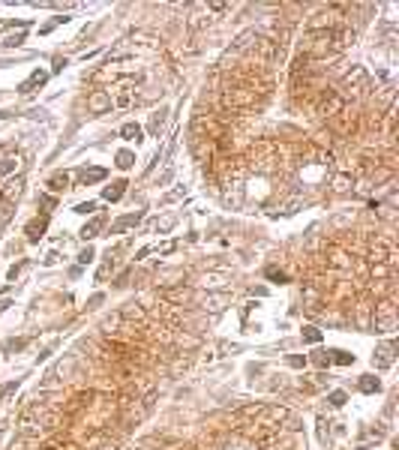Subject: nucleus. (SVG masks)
<instances>
[{"instance_id":"f03ea898","label":"nucleus","mask_w":399,"mask_h":450,"mask_svg":"<svg viewBox=\"0 0 399 450\" xmlns=\"http://www.w3.org/2000/svg\"><path fill=\"white\" fill-rule=\"evenodd\" d=\"M45 228H48V213L30 219V222H27V240H30V243H39V240L45 237Z\"/></svg>"},{"instance_id":"4be33fe9","label":"nucleus","mask_w":399,"mask_h":450,"mask_svg":"<svg viewBox=\"0 0 399 450\" xmlns=\"http://www.w3.org/2000/svg\"><path fill=\"white\" fill-rule=\"evenodd\" d=\"M18 384H21V381H18V378H15V381H6V384H3V387H0V399H3V396H9V393H12V390H18Z\"/></svg>"},{"instance_id":"7ed1b4c3","label":"nucleus","mask_w":399,"mask_h":450,"mask_svg":"<svg viewBox=\"0 0 399 450\" xmlns=\"http://www.w3.org/2000/svg\"><path fill=\"white\" fill-rule=\"evenodd\" d=\"M393 351H396V342H384V345H378V348H375V354H372V366H378V369L393 366Z\"/></svg>"},{"instance_id":"9d476101","label":"nucleus","mask_w":399,"mask_h":450,"mask_svg":"<svg viewBox=\"0 0 399 450\" xmlns=\"http://www.w3.org/2000/svg\"><path fill=\"white\" fill-rule=\"evenodd\" d=\"M165 114H168L165 108H159V111H153V114H150V126H147V129H150V135H153V138H159V132H162V126H165V120H168Z\"/></svg>"},{"instance_id":"a878e982","label":"nucleus","mask_w":399,"mask_h":450,"mask_svg":"<svg viewBox=\"0 0 399 450\" xmlns=\"http://www.w3.org/2000/svg\"><path fill=\"white\" fill-rule=\"evenodd\" d=\"M21 42H24V33H18V36H12V39H6L3 45H9V48H12V45H21Z\"/></svg>"},{"instance_id":"39448f33","label":"nucleus","mask_w":399,"mask_h":450,"mask_svg":"<svg viewBox=\"0 0 399 450\" xmlns=\"http://www.w3.org/2000/svg\"><path fill=\"white\" fill-rule=\"evenodd\" d=\"M45 81H48V72H45V69H36V72H30L27 81L18 84V93H30V90H36V87H42Z\"/></svg>"},{"instance_id":"6ab92c4d","label":"nucleus","mask_w":399,"mask_h":450,"mask_svg":"<svg viewBox=\"0 0 399 450\" xmlns=\"http://www.w3.org/2000/svg\"><path fill=\"white\" fill-rule=\"evenodd\" d=\"M327 402H330L333 408H339V405H345V402H348V393H345V390H333V393L327 396Z\"/></svg>"},{"instance_id":"423d86ee","label":"nucleus","mask_w":399,"mask_h":450,"mask_svg":"<svg viewBox=\"0 0 399 450\" xmlns=\"http://www.w3.org/2000/svg\"><path fill=\"white\" fill-rule=\"evenodd\" d=\"M141 219H144V213H141V210H135V213H126V216H120V219L111 225V231H114V234H123L126 228H132V225H138Z\"/></svg>"},{"instance_id":"cd10ccee","label":"nucleus","mask_w":399,"mask_h":450,"mask_svg":"<svg viewBox=\"0 0 399 450\" xmlns=\"http://www.w3.org/2000/svg\"><path fill=\"white\" fill-rule=\"evenodd\" d=\"M39 204H42V207H54V204H57V201H54V198H51V195H39Z\"/></svg>"},{"instance_id":"a211bd4d","label":"nucleus","mask_w":399,"mask_h":450,"mask_svg":"<svg viewBox=\"0 0 399 450\" xmlns=\"http://www.w3.org/2000/svg\"><path fill=\"white\" fill-rule=\"evenodd\" d=\"M264 276H267L270 282H279V285H285V282H288V276H285L282 270H276V267H267V270H264Z\"/></svg>"},{"instance_id":"9b49d317","label":"nucleus","mask_w":399,"mask_h":450,"mask_svg":"<svg viewBox=\"0 0 399 450\" xmlns=\"http://www.w3.org/2000/svg\"><path fill=\"white\" fill-rule=\"evenodd\" d=\"M102 225H105V219L102 216H96V219H90L84 228H81V237L84 240H93V237H99V231H102Z\"/></svg>"},{"instance_id":"0eeeda50","label":"nucleus","mask_w":399,"mask_h":450,"mask_svg":"<svg viewBox=\"0 0 399 450\" xmlns=\"http://www.w3.org/2000/svg\"><path fill=\"white\" fill-rule=\"evenodd\" d=\"M126 186H129L126 180H114L111 186H105V189H102V198H105V201H111V204H114V201H120V198H123V192H126Z\"/></svg>"},{"instance_id":"2eb2a0df","label":"nucleus","mask_w":399,"mask_h":450,"mask_svg":"<svg viewBox=\"0 0 399 450\" xmlns=\"http://www.w3.org/2000/svg\"><path fill=\"white\" fill-rule=\"evenodd\" d=\"M114 159H117V162H114V165H117V168H123V171H126V168H132V162H135V153H129V150H120V153H117V156H114Z\"/></svg>"},{"instance_id":"412c9836","label":"nucleus","mask_w":399,"mask_h":450,"mask_svg":"<svg viewBox=\"0 0 399 450\" xmlns=\"http://www.w3.org/2000/svg\"><path fill=\"white\" fill-rule=\"evenodd\" d=\"M96 210V201H81V204H75V213H81V216H87V213H93Z\"/></svg>"},{"instance_id":"c85d7f7f","label":"nucleus","mask_w":399,"mask_h":450,"mask_svg":"<svg viewBox=\"0 0 399 450\" xmlns=\"http://www.w3.org/2000/svg\"><path fill=\"white\" fill-rule=\"evenodd\" d=\"M99 303H102V294H93V297H90V303H87V306H90V309H93V306H99Z\"/></svg>"},{"instance_id":"20e7f679","label":"nucleus","mask_w":399,"mask_h":450,"mask_svg":"<svg viewBox=\"0 0 399 450\" xmlns=\"http://www.w3.org/2000/svg\"><path fill=\"white\" fill-rule=\"evenodd\" d=\"M87 108L93 111V114H105V111L111 108V93H105V90H96V93L87 99Z\"/></svg>"},{"instance_id":"f8f14e48","label":"nucleus","mask_w":399,"mask_h":450,"mask_svg":"<svg viewBox=\"0 0 399 450\" xmlns=\"http://www.w3.org/2000/svg\"><path fill=\"white\" fill-rule=\"evenodd\" d=\"M48 189L51 192H60V189H66V186H69V174L66 171H60V174H54V177H48Z\"/></svg>"},{"instance_id":"4468645a","label":"nucleus","mask_w":399,"mask_h":450,"mask_svg":"<svg viewBox=\"0 0 399 450\" xmlns=\"http://www.w3.org/2000/svg\"><path fill=\"white\" fill-rule=\"evenodd\" d=\"M327 357H330L333 363H339V366H351V363H354V354H348V351H342V348L327 351Z\"/></svg>"},{"instance_id":"393cba45","label":"nucleus","mask_w":399,"mask_h":450,"mask_svg":"<svg viewBox=\"0 0 399 450\" xmlns=\"http://www.w3.org/2000/svg\"><path fill=\"white\" fill-rule=\"evenodd\" d=\"M27 342H30V339L24 336V339H12V342H6V348H15V351H21V348H24Z\"/></svg>"},{"instance_id":"f257e3e1","label":"nucleus","mask_w":399,"mask_h":450,"mask_svg":"<svg viewBox=\"0 0 399 450\" xmlns=\"http://www.w3.org/2000/svg\"><path fill=\"white\" fill-rule=\"evenodd\" d=\"M21 192H24V177L18 174V177H9L3 186H0V201H3V207H12L18 198H21Z\"/></svg>"},{"instance_id":"7c9ffc66","label":"nucleus","mask_w":399,"mask_h":450,"mask_svg":"<svg viewBox=\"0 0 399 450\" xmlns=\"http://www.w3.org/2000/svg\"><path fill=\"white\" fill-rule=\"evenodd\" d=\"M9 306H12V303H9V300H0V312H6Z\"/></svg>"},{"instance_id":"6e6552de","label":"nucleus","mask_w":399,"mask_h":450,"mask_svg":"<svg viewBox=\"0 0 399 450\" xmlns=\"http://www.w3.org/2000/svg\"><path fill=\"white\" fill-rule=\"evenodd\" d=\"M105 177H108L105 168H84V171L78 174V183H81V186H90V183H99V180H105Z\"/></svg>"},{"instance_id":"b1692460","label":"nucleus","mask_w":399,"mask_h":450,"mask_svg":"<svg viewBox=\"0 0 399 450\" xmlns=\"http://www.w3.org/2000/svg\"><path fill=\"white\" fill-rule=\"evenodd\" d=\"M174 225H177V219H174V216H171V219H165L162 225H156V234H159V231H171Z\"/></svg>"},{"instance_id":"1a4fd4ad","label":"nucleus","mask_w":399,"mask_h":450,"mask_svg":"<svg viewBox=\"0 0 399 450\" xmlns=\"http://www.w3.org/2000/svg\"><path fill=\"white\" fill-rule=\"evenodd\" d=\"M357 390H360V393H378V390H381V381L375 378V375H360Z\"/></svg>"},{"instance_id":"dca6fc26","label":"nucleus","mask_w":399,"mask_h":450,"mask_svg":"<svg viewBox=\"0 0 399 450\" xmlns=\"http://www.w3.org/2000/svg\"><path fill=\"white\" fill-rule=\"evenodd\" d=\"M18 156H3V159H0V174H9L12 168H18Z\"/></svg>"},{"instance_id":"ddd939ff","label":"nucleus","mask_w":399,"mask_h":450,"mask_svg":"<svg viewBox=\"0 0 399 450\" xmlns=\"http://www.w3.org/2000/svg\"><path fill=\"white\" fill-rule=\"evenodd\" d=\"M120 135H123L126 141H135V144H138V141H141V126H138V123H123V126H120Z\"/></svg>"},{"instance_id":"5701e85b","label":"nucleus","mask_w":399,"mask_h":450,"mask_svg":"<svg viewBox=\"0 0 399 450\" xmlns=\"http://www.w3.org/2000/svg\"><path fill=\"white\" fill-rule=\"evenodd\" d=\"M93 258H96V252H93V249H90V246H87V249H81V252H78V261H81V264H90V261H93Z\"/></svg>"},{"instance_id":"aec40b11","label":"nucleus","mask_w":399,"mask_h":450,"mask_svg":"<svg viewBox=\"0 0 399 450\" xmlns=\"http://www.w3.org/2000/svg\"><path fill=\"white\" fill-rule=\"evenodd\" d=\"M285 363H288V366H294V369H303V366H306V357H303V354H288V357H285Z\"/></svg>"},{"instance_id":"f3484780","label":"nucleus","mask_w":399,"mask_h":450,"mask_svg":"<svg viewBox=\"0 0 399 450\" xmlns=\"http://www.w3.org/2000/svg\"><path fill=\"white\" fill-rule=\"evenodd\" d=\"M303 342H321V330L318 327H303Z\"/></svg>"},{"instance_id":"bb28decb","label":"nucleus","mask_w":399,"mask_h":450,"mask_svg":"<svg viewBox=\"0 0 399 450\" xmlns=\"http://www.w3.org/2000/svg\"><path fill=\"white\" fill-rule=\"evenodd\" d=\"M24 264H27V261H18V264H15V267L9 270V279H12V282H15V276L21 273V267H24Z\"/></svg>"},{"instance_id":"c756f323","label":"nucleus","mask_w":399,"mask_h":450,"mask_svg":"<svg viewBox=\"0 0 399 450\" xmlns=\"http://www.w3.org/2000/svg\"><path fill=\"white\" fill-rule=\"evenodd\" d=\"M63 66H66V60H60V57H57V60H54V69H51V72H60Z\"/></svg>"}]
</instances>
